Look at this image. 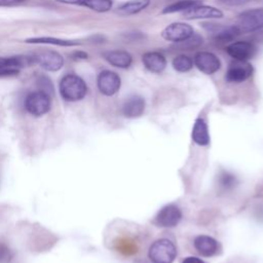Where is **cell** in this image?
I'll return each instance as SVG.
<instances>
[{
    "instance_id": "cell-25",
    "label": "cell",
    "mask_w": 263,
    "mask_h": 263,
    "mask_svg": "<svg viewBox=\"0 0 263 263\" xmlns=\"http://www.w3.org/2000/svg\"><path fill=\"white\" fill-rule=\"evenodd\" d=\"M218 184L220 189H222L223 191H229L237 185V179L234 175L230 174L229 172H222L219 175Z\"/></svg>"
},
{
    "instance_id": "cell-29",
    "label": "cell",
    "mask_w": 263,
    "mask_h": 263,
    "mask_svg": "<svg viewBox=\"0 0 263 263\" xmlns=\"http://www.w3.org/2000/svg\"><path fill=\"white\" fill-rule=\"evenodd\" d=\"M25 1L26 0H0V6H13Z\"/></svg>"
},
{
    "instance_id": "cell-31",
    "label": "cell",
    "mask_w": 263,
    "mask_h": 263,
    "mask_svg": "<svg viewBox=\"0 0 263 263\" xmlns=\"http://www.w3.org/2000/svg\"><path fill=\"white\" fill-rule=\"evenodd\" d=\"M182 263H204V262L197 257H187L182 261Z\"/></svg>"
},
{
    "instance_id": "cell-26",
    "label": "cell",
    "mask_w": 263,
    "mask_h": 263,
    "mask_svg": "<svg viewBox=\"0 0 263 263\" xmlns=\"http://www.w3.org/2000/svg\"><path fill=\"white\" fill-rule=\"evenodd\" d=\"M37 84L39 86V90H42L49 96L53 93V85L50 79H48L46 76H40L37 79Z\"/></svg>"
},
{
    "instance_id": "cell-22",
    "label": "cell",
    "mask_w": 263,
    "mask_h": 263,
    "mask_svg": "<svg viewBox=\"0 0 263 263\" xmlns=\"http://www.w3.org/2000/svg\"><path fill=\"white\" fill-rule=\"evenodd\" d=\"M200 2L197 0H181L176 3H173L168 6H166L162 13H173V12H179V11H186L196 5H199Z\"/></svg>"
},
{
    "instance_id": "cell-21",
    "label": "cell",
    "mask_w": 263,
    "mask_h": 263,
    "mask_svg": "<svg viewBox=\"0 0 263 263\" xmlns=\"http://www.w3.org/2000/svg\"><path fill=\"white\" fill-rule=\"evenodd\" d=\"M150 3V0H129L117 8V13L120 15L136 14L145 9Z\"/></svg>"
},
{
    "instance_id": "cell-17",
    "label": "cell",
    "mask_w": 263,
    "mask_h": 263,
    "mask_svg": "<svg viewBox=\"0 0 263 263\" xmlns=\"http://www.w3.org/2000/svg\"><path fill=\"white\" fill-rule=\"evenodd\" d=\"M209 32L212 33L213 38L215 40H219L221 42L231 41L236 36H238L240 34L236 25H232V26H211Z\"/></svg>"
},
{
    "instance_id": "cell-27",
    "label": "cell",
    "mask_w": 263,
    "mask_h": 263,
    "mask_svg": "<svg viewBox=\"0 0 263 263\" xmlns=\"http://www.w3.org/2000/svg\"><path fill=\"white\" fill-rule=\"evenodd\" d=\"M11 259V251L4 243H0V263H8Z\"/></svg>"
},
{
    "instance_id": "cell-24",
    "label": "cell",
    "mask_w": 263,
    "mask_h": 263,
    "mask_svg": "<svg viewBox=\"0 0 263 263\" xmlns=\"http://www.w3.org/2000/svg\"><path fill=\"white\" fill-rule=\"evenodd\" d=\"M172 65H173V68L176 71L181 72V73H185V72H188V71H190L192 69L193 61L188 55L180 54V55H177L173 60Z\"/></svg>"
},
{
    "instance_id": "cell-19",
    "label": "cell",
    "mask_w": 263,
    "mask_h": 263,
    "mask_svg": "<svg viewBox=\"0 0 263 263\" xmlns=\"http://www.w3.org/2000/svg\"><path fill=\"white\" fill-rule=\"evenodd\" d=\"M193 141L200 146H206L210 143L208 125L202 118H197L192 129Z\"/></svg>"
},
{
    "instance_id": "cell-12",
    "label": "cell",
    "mask_w": 263,
    "mask_h": 263,
    "mask_svg": "<svg viewBox=\"0 0 263 263\" xmlns=\"http://www.w3.org/2000/svg\"><path fill=\"white\" fill-rule=\"evenodd\" d=\"M182 218L180 209L175 204L163 206L156 216V223L161 227H174Z\"/></svg>"
},
{
    "instance_id": "cell-18",
    "label": "cell",
    "mask_w": 263,
    "mask_h": 263,
    "mask_svg": "<svg viewBox=\"0 0 263 263\" xmlns=\"http://www.w3.org/2000/svg\"><path fill=\"white\" fill-rule=\"evenodd\" d=\"M194 247L199 254L205 257L213 256L218 251V242L211 236L198 235L194 239Z\"/></svg>"
},
{
    "instance_id": "cell-15",
    "label": "cell",
    "mask_w": 263,
    "mask_h": 263,
    "mask_svg": "<svg viewBox=\"0 0 263 263\" xmlns=\"http://www.w3.org/2000/svg\"><path fill=\"white\" fill-rule=\"evenodd\" d=\"M144 110H145V100L138 95H134L129 97L122 106V113L129 118H134L142 115Z\"/></svg>"
},
{
    "instance_id": "cell-5",
    "label": "cell",
    "mask_w": 263,
    "mask_h": 263,
    "mask_svg": "<svg viewBox=\"0 0 263 263\" xmlns=\"http://www.w3.org/2000/svg\"><path fill=\"white\" fill-rule=\"evenodd\" d=\"M240 33H249L259 30L263 27V8H253L241 12L237 18V25Z\"/></svg>"
},
{
    "instance_id": "cell-23",
    "label": "cell",
    "mask_w": 263,
    "mask_h": 263,
    "mask_svg": "<svg viewBox=\"0 0 263 263\" xmlns=\"http://www.w3.org/2000/svg\"><path fill=\"white\" fill-rule=\"evenodd\" d=\"M80 5L86 6L97 12H106L112 8V0H81Z\"/></svg>"
},
{
    "instance_id": "cell-16",
    "label": "cell",
    "mask_w": 263,
    "mask_h": 263,
    "mask_svg": "<svg viewBox=\"0 0 263 263\" xmlns=\"http://www.w3.org/2000/svg\"><path fill=\"white\" fill-rule=\"evenodd\" d=\"M104 57L110 65L117 68H121V69L128 68L133 62L132 55L127 51L120 50V49L107 51L104 54Z\"/></svg>"
},
{
    "instance_id": "cell-28",
    "label": "cell",
    "mask_w": 263,
    "mask_h": 263,
    "mask_svg": "<svg viewBox=\"0 0 263 263\" xmlns=\"http://www.w3.org/2000/svg\"><path fill=\"white\" fill-rule=\"evenodd\" d=\"M221 3L229 6H238L248 3L250 0H219Z\"/></svg>"
},
{
    "instance_id": "cell-6",
    "label": "cell",
    "mask_w": 263,
    "mask_h": 263,
    "mask_svg": "<svg viewBox=\"0 0 263 263\" xmlns=\"http://www.w3.org/2000/svg\"><path fill=\"white\" fill-rule=\"evenodd\" d=\"M253 66L248 61L232 62L225 74V80L229 83H240L249 79L253 74Z\"/></svg>"
},
{
    "instance_id": "cell-20",
    "label": "cell",
    "mask_w": 263,
    "mask_h": 263,
    "mask_svg": "<svg viewBox=\"0 0 263 263\" xmlns=\"http://www.w3.org/2000/svg\"><path fill=\"white\" fill-rule=\"evenodd\" d=\"M26 43H32V44H51V45H59V46H76L80 43L75 40H68V39H62L57 37H32L25 40Z\"/></svg>"
},
{
    "instance_id": "cell-13",
    "label": "cell",
    "mask_w": 263,
    "mask_h": 263,
    "mask_svg": "<svg viewBox=\"0 0 263 263\" xmlns=\"http://www.w3.org/2000/svg\"><path fill=\"white\" fill-rule=\"evenodd\" d=\"M183 16L187 20H199V18H220L223 16V12L214 7L208 5H196L186 11H184Z\"/></svg>"
},
{
    "instance_id": "cell-11",
    "label": "cell",
    "mask_w": 263,
    "mask_h": 263,
    "mask_svg": "<svg viewBox=\"0 0 263 263\" xmlns=\"http://www.w3.org/2000/svg\"><path fill=\"white\" fill-rule=\"evenodd\" d=\"M226 52L236 61H248L256 54L257 47L248 41H236L226 47Z\"/></svg>"
},
{
    "instance_id": "cell-14",
    "label": "cell",
    "mask_w": 263,
    "mask_h": 263,
    "mask_svg": "<svg viewBox=\"0 0 263 263\" xmlns=\"http://www.w3.org/2000/svg\"><path fill=\"white\" fill-rule=\"evenodd\" d=\"M142 62L145 68L152 73H160L166 67L165 58L157 51H148L143 54Z\"/></svg>"
},
{
    "instance_id": "cell-30",
    "label": "cell",
    "mask_w": 263,
    "mask_h": 263,
    "mask_svg": "<svg viewBox=\"0 0 263 263\" xmlns=\"http://www.w3.org/2000/svg\"><path fill=\"white\" fill-rule=\"evenodd\" d=\"M87 53L84 52V51H81V50H78V51H75L73 53V59L74 60H85L87 59Z\"/></svg>"
},
{
    "instance_id": "cell-10",
    "label": "cell",
    "mask_w": 263,
    "mask_h": 263,
    "mask_svg": "<svg viewBox=\"0 0 263 263\" xmlns=\"http://www.w3.org/2000/svg\"><path fill=\"white\" fill-rule=\"evenodd\" d=\"M194 65L204 74L211 75L221 67V62L217 55L209 51H199L194 57Z\"/></svg>"
},
{
    "instance_id": "cell-9",
    "label": "cell",
    "mask_w": 263,
    "mask_h": 263,
    "mask_svg": "<svg viewBox=\"0 0 263 263\" xmlns=\"http://www.w3.org/2000/svg\"><path fill=\"white\" fill-rule=\"evenodd\" d=\"M33 57L35 64L48 72H57L64 65V58L58 51L44 50Z\"/></svg>"
},
{
    "instance_id": "cell-1",
    "label": "cell",
    "mask_w": 263,
    "mask_h": 263,
    "mask_svg": "<svg viewBox=\"0 0 263 263\" xmlns=\"http://www.w3.org/2000/svg\"><path fill=\"white\" fill-rule=\"evenodd\" d=\"M62 98L68 102H76L82 100L87 92V85L85 81L78 75H65L59 85Z\"/></svg>"
},
{
    "instance_id": "cell-7",
    "label": "cell",
    "mask_w": 263,
    "mask_h": 263,
    "mask_svg": "<svg viewBox=\"0 0 263 263\" xmlns=\"http://www.w3.org/2000/svg\"><path fill=\"white\" fill-rule=\"evenodd\" d=\"M193 35V28L185 23H173L166 26L162 32L161 36L163 39L173 42L186 41Z\"/></svg>"
},
{
    "instance_id": "cell-4",
    "label": "cell",
    "mask_w": 263,
    "mask_h": 263,
    "mask_svg": "<svg viewBox=\"0 0 263 263\" xmlns=\"http://www.w3.org/2000/svg\"><path fill=\"white\" fill-rule=\"evenodd\" d=\"M32 64H35L33 55H14L9 58L0 57V77L17 75L22 68L31 66Z\"/></svg>"
},
{
    "instance_id": "cell-8",
    "label": "cell",
    "mask_w": 263,
    "mask_h": 263,
    "mask_svg": "<svg viewBox=\"0 0 263 263\" xmlns=\"http://www.w3.org/2000/svg\"><path fill=\"white\" fill-rule=\"evenodd\" d=\"M97 84L99 90L103 95L110 97L115 95L119 90L121 80L117 73L110 70H104L99 74Z\"/></svg>"
},
{
    "instance_id": "cell-2",
    "label": "cell",
    "mask_w": 263,
    "mask_h": 263,
    "mask_svg": "<svg viewBox=\"0 0 263 263\" xmlns=\"http://www.w3.org/2000/svg\"><path fill=\"white\" fill-rule=\"evenodd\" d=\"M176 254L175 245L166 238L156 240L149 249V258L153 263H172Z\"/></svg>"
},
{
    "instance_id": "cell-32",
    "label": "cell",
    "mask_w": 263,
    "mask_h": 263,
    "mask_svg": "<svg viewBox=\"0 0 263 263\" xmlns=\"http://www.w3.org/2000/svg\"><path fill=\"white\" fill-rule=\"evenodd\" d=\"M57 1L65 4H80L81 2V0H57Z\"/></svg>"
},
{
    "instance_id": "cell-3",
    "label": "cell",
    "mask_w": 263,
    "mask_h": 263,
    "mask_svg": "<svg viewBox=\"0 0 263 263\" xmlns=\"http://www.w3.org/2000/svg\"><path fill=\"white\" fill-rule=\"evenodd\" d=\"M50 96L42 90L30 92L25 99L26 110L34 116H42L50 110Z\"/></svg>"
}]
</instances>
